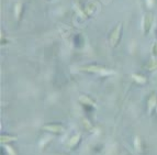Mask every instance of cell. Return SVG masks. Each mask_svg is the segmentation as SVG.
Masks as SVG:
<instances>
[{
	"label": "cell",
	"instance_id": "1",
	"mask_svg": "<svg viewBox=\"0 0 157 155\" xmlns=\"http://www.w3.org/2000/svg\"><path fill=\"white\" fill-rule=\"evenodd\" d=\"M43 129L45 131H50V132L53 133H61L64 131V128L61 124H57V123H51V124H46V126H43Z\"/></svg>",
	"mask_w": 157,
	"mask_h": 155
},
{
	"label": "cell",
	"instance_id": "2",
	"mask_svg": "<svg viewBox=\"0 0 157 155\" xmlns=\"http://www.w3.org/2000/svg\"><path fill=\"white\" fill-rule=\"evenodd\" d=\"M81 41H83V40L80 35L75 36V46H77V47H81V45L83 44V42H81Z\"/></svg>",
	"mask_w": 157,
	"mask_h": 155
},
{
	"label": "cell",
	"instance_id": "3",
	"mask_svg": "<svg viewBox=\"0 0 157 155\" xmlns=\"http://www.w3.org/2000/svg\"><path fill=\"white\" fill-rule=\"evenodd\" d=\"M13 140H16V138L12 135H1V142H11Z\"/></svg>",
	"mask_w": 157,
	"mask_h": 155
}]
</instances>
